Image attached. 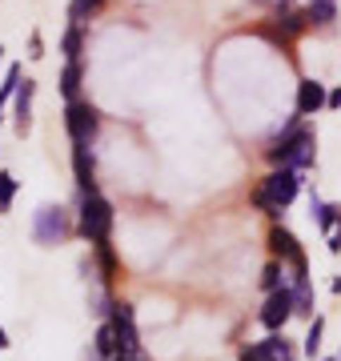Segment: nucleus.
I'll list each match as a JSON object with an SVG mask.
<instances>
[{
	"label": "nucleus",
	"instance_id": "obj_5",
	"mask_svg": "<svg viewBox=\"0 0 341 361\" xmlns=\"http://www.w3.org/2000/svg\"><path fill=\"white\" fill-rule=\"evenodd\" d=\"M108 325H113V334H117L120 357H141V337H137L132 310L125 305V301H117V305H113V317H108Z\"/></svg>",
	"mask_w": 341,
	"mask_h": 361
},
{
	"label": "nucleus",
	"instance_id": "obj_9",
	"mask_svg": "<svg viewBox=\"0 0 341 361\" xmlns=\"http://www.w3.org/2000/svg\"><path fill=\"white\" fill-rule=\"evenodd\" d=\"M329 104V92L321 80H309L305 77L302 85H297V116H314L317 109H326Z\"/></svg>",
	"mask_w": 341,
	"mask_h": 361
},
{
	"label": "nucleus",
	"instance_id": "obj_20",
	"mask_svg": "<svg viewBox=\"0 0 341 361\" xmlns=\"http://www.w3.org/2000/svg\"><path fill=\"white\" fill-rule=\"evenodd\" d=\"M61 49H65L68 61H80V25H73L65 32V40H61Z\"/></svg>",
	"mask_w": 341,
	"mask_h": 361
},
{
	"label": "nucleus",
	"instance_id": "obj_8",
	"mask_svg": "<svg viewBox=\"0 0 341 361\" xmlns=\"http://www.w3.org/2000/svg\"><path fill=\"white\" fill-rule=\"evenodd\" d=\"M68 233V221H65V209L61 205H44L37 213V241L40 245H53Z\"/></svg>",
	"mask_w": 341,
	"mask_h": 361
},
{
	"label": "nucleus",
	"instance_id": "obj_18",
	"mask_svg": "<svg viewBox=\"0 0 341 361\" xmlns=\"http://www.w3.org/2000/svg\"><path fill=\"white\" fill-rule=\"evenodd\" d=\"M321 334H326V322H321V317H314L309 334H305V353H309V357H317V353H321Z\"/></svg>",
	"mask_w": 341,
	"mask_h": 361
},
{
	"label": "nucleus",
	"instance_id": "obj_3",
	"mask_svg": "<svg viewBox=\"0 0 341 361\" xmlns=\"http://www.w3.org/2000/svg\"><path fill=\"white\" fill-rule=\"evenodd\" d=\"M80 233L89 237L92 245L108 241V233H113V205L101 193L85 197V205H80Z\"/></svg>",
	"mask_w": 341,
	"mask_h": 361
},
{
	"label": "nucleus",
	"instance_id": "obj_12",
	"mask_svg": "<svg viewBox=\"0 0 341 361\" xmlns=\"http://www.w3.org/2000/svg\"><path fill=\"white\" fill-rule=\"evenodd\" d=\"M32 89H37V85H32V80H25V85H16V129L25 133L28 129V113H32Z\"/></svg>",
	"mask_w": 341,
	"mask_h": 361
},
{
	"label": "nucleus",
	"instance_id": "obj_10",
	"mask_svg": "<svg viewBox=\"0 0 341 361\" xmlns=\"http://www.w3.org/2000/svg\"><path fill=\"white\" fill-rule=\"evenodd\" d=\"M73 169H77V185L85 189V197L97 193V185H92V157H89V145H73Z\"/></svg>",
	"mask_w": 341,
	"mask_h": 361
},
{
	"label": "nucleus",
	"instance_id": "obj_11",
	"mask_svg": "<svg viewBox=\"0 0 341 361\" xmlns=\"http://www.w3.org/2000/svg\"><path fill=\"white\" fill-rule=\"evenodd\" d=\"M257 361H293V345L281 334L265 337L261 345H257Z\"/></svg>",
	"mask_w": 341,
	"mask_h": 361
},
{
	"label": "nucleus",
	"instance_id": "obj_7",
	"mask_svg": "<svg viewBox=\"0 0 341 361\" xmlns=\"http://www.w3.org/2000/svg\"><path fill=\"white\" fill-rule=\"evenodd\" d=\"M293 313H297L293 310V289H273L269 301H265V310H261V325L269 334H277V329H285V322Z\"/></svg>",
	"mask_w": 341,
	"mask_h": 361
},
{
	"label": "nucleus",
	"instance_id": "obj_26",
	"mask_svg": "<svg viewBox=\"0 0 341 361\" xmlns=\"http://www.w3.org/2000/svg\"><path fill=\"white\" fill-rule=\"evenodd\" d=\"M0 52H4V49H0Z\"/></svg>",
	"mask_w": 341,
	"mask_h": 361
},
{
	"label": "nucleus",
	"instance_id": "obj_16",
	"mask_svg": "<svg viewBox=\"0 0 341 361\" xmlns=\"http://www.w3.org/2000/svg\"><path fill=\"white\" fill-rule=\"evenodd\" d=\"M261 285L273 293V289H285V261H269L261 273Z\"/></svg>",
	"mask_w": 341,
	"mask_h": 361
},
{
	"label": "nucleus",
	"instance_id": "obj_15",
	"mask_svg": "<svg viewBox=\"0 0 341 361\" xmlns=\"http://www.w3.org/2000/svg\"><path fill=\"white\" fill-rule=\"evenodd\" d=\"M77 89H80V61H68L65 73H61V92L68 101H77Z\"/></svg>",
	"mask_w": 341,
	"mask_h": 361
},
{
	"label": "nucleus",
	"instance_id": "obj_19",
	"mask_svg": "<svg viewBox=\"0 0 341 361\" xmlns=\"http://www.w3.org/2000/svg\"><path fill=\"white\" fill-rule=\"evenodd\" d=\"M16 85H20V68H8V77H4V85H0V113H4V104L16 97Z\"/></svg>",
	"mask_w": 341,
	"mask_h": 361
},
{
	"label": "nucleus",
	"instance_id": "obj_25",
	"mask_svg": "<svg viewBox=\"0 0 341 361\" xmlns=\"http://www.w3.org/2000/svg\"><path fill=\"white\" fill-rule=\"evenodd\" d=\"M120 361H144V357H120Z\"/></svg>",
	"mask_w": 341,
	"mask_h": 361
},
{
	"label": "nucleus",
	"instance_id": "obj_23",
	"mask_svg": "<svg viewBox=\"0 0 341 361\" xmlns=\"http://www.w3.org/2000/svg\"><path fill=\"white\" fill-rule=\"evenodd\" d=\"M329 104H333V109H341V89H333V92H329Z\"/></svg>",
	"mask_w": 341,
	"mask_h": 361
},
{
	"label": "nucleus",
	"instance_id": "obj_21",
	"mask_svg": "<svg viewBox=\"0 0 341 361\" xmlns=\"http://www.w3.org/2000/svg\"><path fill=\"white\" fill-rule=\"evenodd\" d=\"M13 197H16V180L8 177L4 169H0V213H4V209L13 205Z\"/></svg>",
	"mask_w": 341,
	"mask_h": 361
},
{
	"label": "nucleus",
	"instance_id": "obj_14",
	"mask_svg": "<svg viewBox=\"0 0 341 361\" xmlns=\"http://www.w3.org/2000/svg\"><path fill=\"white\" fill-rule=\"evenodd\" d=\"M101 8H105V0H73V4H68V20H73V25H85V20L97 16Z\"/></svg>",
	"mask_w": 341,
	"mask_h": 361
},
{
	"label": "nucleus",
	"instance_id": "obj_2",
	"mask_svg": "<svg viewBox=\"0 0 341 361\" xmlns=\"http://www.w3.org/2000/svg\"><path fill=\"white\" fill-rule=\"evenodd\" d=\"M297 189H302V180H297V169H273L269 177L261 180V189L253 193V205L265 209V213H281V209L297 197Z\"/></svg>",
	"mask_w": 341,
	"mask_h": 361
},
{
	"label": "nucleus",
	"instance_id": "obj_24",
	"mask_svg": "<svg viewBox=\"0 0 341 361\" xmlns=\"http://www.w3.org/2000/svg\"><path fill=\"white\" fill-rule=\"evenodd\" d=\"M0 349H8V334L4 329H0Z\"/></svg>",
	"mask_w": 341,
	"mask_h": 361
},
{
	"label": "nucleus",
	"instance_id": "obj_17",
	"mask_svg": "<svg viewBox=\"0 0 341 361\" xmlns=\"http://www.w3.org/2000/svg\"><path fill=\"white\" fill-rule=\"evenodd\" d=\"M97 257H101V273H105V281H117V257H113V245L108 241H101L97 245Z\"/></svg>",
	"mask_w": 341,
	"mask_h": 361
},
{
	"label": "nucleus",
	"instance_id": "obj_4",
	"mask_svg": "<svg viewBox=\"0 0 341 361\" xmlns=\"http://www.w3.org/2000/svg\"><path fill=\"white\" fill-rule=\"evenodd\" d=\"M269 249H273L277 261H289V265H293V281H305V277H309V269H305V253H302L297 237H293L289 229L277 225V229L269 233Z\"/></svg>",
	"mask_w": 341,
	"mask_h": 361
},
{
	"label": "nucleus",
	"instance_id": "obj_6",
	"mask_svg": "<svg viewBox=\"0 0 341 361\" xmlns=\"http://www.w3.org/2000/svg\"><path fill=\"white\" fill-rule=\"evenodd\" d=\"M65 129L73 137V145H89L97 137V109L85 101H68V113H65Z\"/></svg>",
	"mask_w": 341,
	"mask_h": 361
},
{
	"label": "nucleus",
	"instance_id": "obj_22",
	"mask_svg": "<svg viewBox=\"0 0 341 361\" xmlns=\"http://www.w3.org/2000/svg\"><path fill=\"white\" fill-rule=\"evenodd\" d=\"M329 253H341V221L329 229Z\"/></svg>",
	"mask_w": 341,
	"mask_h": 361
},
{
	"label": "nucleus",
	"instance_id": "obj_1",
	"mask_svg": "<svg viewBox=\"0 0 341 361\" xmlns=\"http://www.w3.org/2000/svg\"><path fill=\"white\" fill-rule=\"evenodd\" d=\"M269 161L281 169H309L314 165V133L305 129L302 121H289V129L281 133L273 141V149H269Z\"/></svg>",
	"mask_w": 341,
	"mask_h": 361
},
{
	"label": "nucleus",
	"instance_id": "obj_13",
	"mask_svg": "<svg viewBox=\"0 0 341 361\" xmlns=\"http://www.w3.org/2000/svg\"><path fill=\"white\" fill-rule=\"evenodd\" d=\"M305 16H309L314 25H333V20H337V0H309Z\"/></svg>",
	"mask_w": 341,
	"mask_h": 361
}]
</instances>
